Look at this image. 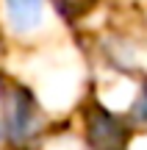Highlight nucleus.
<instances>
[{"mask_svg": "<svg viewBox=\"0 0 147 150\" xmlns=\"http://www.w3.org/2000/svg\"><path fill=\"white\" fill-rule=\"evenodd\" d=\"M67 3H72V6H83V3H89V0H67Z\"/></svg>", "mask_w": 147, "mask_h": 150, "instance_id": "4", "label": "nucleus"}, {"mask_svg": "<svg viewBox=\"0 0 147 150\" xmlns=\"http://www.w3.org/2000/svg\"><path fill=\"white\" fill-rule=\"evenodd\" d=\"M8 20L17 31H31L42 22V0H6Z\"/></svg>", "mask_w": 147, "mask_h": 150, "instance_id": "2", "label": "nucleus"}, {"mask_svg": "<svg viewBox=\"0 0 147 150\" xmlns=\"http://www.w3.org/2000/svg\"><path fill=\"white\" fill-rule=\"evenodd\" d=\"M131 120L147 125V83L142 86V95L136 97V103H133V108H131Z\"/></svg>", "mask_w": 147, "mask_h": 150, "instance_id": "3", "label": "nucleus"}, {"mask_svg": "<svg viewBox=\"0 0 147 150\" xmlns=\"http://www.w3.org/2000/svg\"><path fill=\"white\" fill-rule=\"evenodd\" d=\"M128 131L117 117L100 111L89 120V142L94 150H125Z\"/></svg>", "mask_w": 147, "mask_h": 150, "instance_id": "1", "label": "nucleus"}]
</instances>
